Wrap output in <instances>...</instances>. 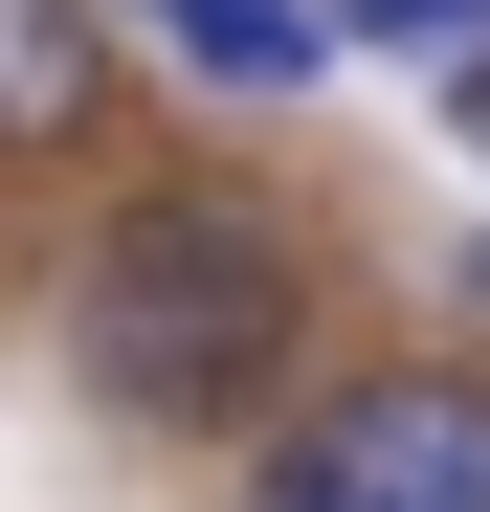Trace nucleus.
I'll return each mask as SVG.
<instances>
[{"label":"nucleus","instance_id":"obj_5","mask_svg":"<svg viewBox=\"0 0 490 512\" xmlns=\"http://www.w3.org/2000/svg\"><path fill=\"white\" fill-rule=\"evenodd\" d=\"M490 0H335V45H468Z\"/></svg>","mask_w":490,"mask_h":512},{"label":"nucleus","instance_id":"obj_6","mask_svg":"<svg viewBox=\"0 0 490 512\" xmlns=\"http://www.w3.org/2000/svg\"><path fill=\"white\" fill-rule=\"evenodd\" d=\"M245 512H357V490L312 468V446H268V468H245Z\"/></svg>","mask_w":490,"mask_h":512},{"label":"nucleus","instance_id":"obj_2","mask_svg":"<svg viewBox=\"0 0 490 512\" xmlns=\"http://www.w3.org/2000/svg\"><path fill=\"white\" fill-rule=\"evenodd\" d=\"M290 446L335 468L357 512H490V379H446V357L424 379H357V401H312Z\"/></svg>","mask_w":490,"mask_h":512},{"label":"nucleus","instance_id":"obj_3","mask_svg":"<svg viewBox=\"0 0 490 512\" xmlns=\"http://www.w3.org/2000/svg\"><path fill=\"white\" fill-rule=\"evenodd\" d=\"M156 23V67H201L223 112H290L312 67H335V0H134Z\"/></svg>","mask_w":490,"mask_h":512},{"label":"nucleus","instance_id":"obj_4","mask_svg":"<svg viewBox=\"0 0 490 512\" xmlns=\"http://www.w3.org/2000/svg\"><path fill=\"white\" fill-rule=\"evenodd\" d=\"M90 112H112V23L90 0H0V156H45Z\"/></svg>","mask_w":490,"mask_h":512},{"label":"nucleus","instance_id":"obj_1","mask_svg":"<svg viewBox=\"0 0 490 512\" xmlns=\"http://www.w3.org/2000/svg\"><path fill=\"white\" fill-rule=\"evenodd\" d=\"M290 223L268 201H134L90 223V268H67V379H90L134 446H223V423L290 401Z\"/></svg>","mask_w":490,"mask_h":512},{"label":"nucleus","instance_id":"obj_7","mask_svg":"<svg viewBox=\"0 0 490 512\" xmlns=\"http://www.w3.org/2000/svg\"><path fill=\"white\" fill-rule=\"evenodd\" d=\"M446 312H490V223H468V245H446Z\"/></svg>","mask_w":490,"mask_h":512}]
</instances>
